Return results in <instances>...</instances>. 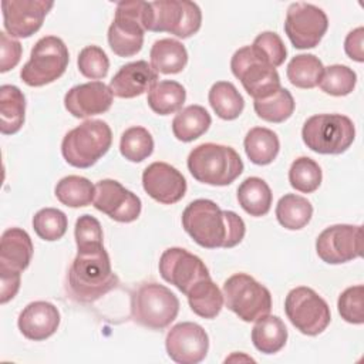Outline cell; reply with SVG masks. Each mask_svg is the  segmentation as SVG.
<instances>
[{
	"label": "cell",
	"mask_w": 364,
	"mask_h": 364,
	"mask_svg": "<svg viewBox=\"0 0 364 364\" xmlns=\"http://www.w3.org/2000/svg\"><path fill=\"white\" fill-rule=\"evenodd\" d=\"M158 82V73L145 60L122 65L109 81L112 94L118 98H135L149 91Z\"/></svg>",
	"instance_id": "obj_22"
},
{
	"label": "cell",
	"mask_w": 364,
	"mask_h": 364,
	"mask_svg": "<svg viewBox=\"0 0 364 364\" xmlns=\"http://www.w3.org/2000/svg\"><path fill=\"white\" fill-rule=\"evenodd\" d=\"M273 193L270 186L257 176L246 178L237 188V202L250 216L260 218L269 213Z\"/></svg>",
	"instance_id": "obj_26"
},
{
	"label": "cell",
	"mask_w": 364,
	"mask_h": 364,
	"mask_svg": "<svg viewBox=\"0 0 364 364\" xmlns=\"http://www.w3.org/2000/svg\"><path fill=\"white\" fill-rule=\"evenodd\" d=\"M186 100V91L182 84L173 80L158 81L149 91L146 102L149 108L159 115H169L179 111Z\"/></svg>",
	"instance_id": "obj_31"
},
{
	"label": "cell",
	"mask_w": 364,
	"mask_h": 364,
	"mask_svg": "<svg viewBox=\"0 0 364 364\" xmlns=\"http://www.w3.org/2000/svg\"><path fill=\"white\" fill-rule=\"evenodd\" d=\"M179 313V300L166 286L142 283L131 294V318L146 328L164 330Z\"/></svg>",
	"instance_id": "obj_5"
},
{
	"label": "cell",
	"mask_w": 364,
	"mask_h": 364,
	"mask_svg": "<svg viewBox=\"0 0 364 364\" xmlns=\"http://www.w3.org/2000/svg\"><path fill=\"white\" fill-rule=\"evenodd\" d=\"M33 250V242L26 230L20 228L4 230L0 240V269L21 273L28 267Z\"/></svg>",
	"instance_id": "obj_23"
},
{
	"label": "cell",
	"mask_w": 364,
	"mask_h": 364,
	"mask_svg": "<svg viewBox=\"0 0 364 364\" xmlns=\"http://www.w3.org/2000/svg\"><path fill=\"white\" fill-rule=\"evenodd\" d=\"M148 11V1L124 0L117 4L115 17L108 28V44L114 54L132 57L141 51Z\"/></svg>",
	"instance_id": "obj_7"
},
{
	"label": "cell",
	"mask_w": 364,
	"mask_h": 364,
	"mask_svg": "<svg viewBox=\"0 0 364 364\" xmlns=\"http://www.w3.org/2000/svg\"><path fill=\"white\" fill-rule=\"evenodd\" d=\"M121 155L131 162H142L154 152V138L144 127L125 129L119 141Z\"/></svg>",
	"instance_id": "obj_37"
},
{
	"label": "cell",
	"mask_w": 364,
	"mask_h": 364,
	"mask_svg": "<svg viewBox=\"0 0 364 364\" xmlns=\"http://www.w3.org/2000/svg\"><path fill=\"white\" fill-rule=\"evenodd\" d=\"M253 108L257 117L263 121L280 124L291 117L296 108V102L290 91L280 87L270 97L263 100H255Z\"/></svg>",
	"instance_id": "obj_36"
},
{
	"label": "cell",
	"mask_w": 364,
	"mask_h": 364,
	"mask_svg": "<svg viewBox=\"0 0 364 364\" xmlns=\"http://www.w3.org/2000/svg\"><path fill=\"white\" fill-rule=\"evenodd\" d=\"M92 203L95 209L121 223L136 220L142 209L141 199L115 179H102L95 183Z\"/></svg>",
	"instance_id": "obj_16"
},
{
	"label": "cell",
	"mask_w": 364,
	"mask_h": 364,
	"mask_svg": "<svg viewBox=\"0 0 364 364\" xmlns=\"http://www.w3.org/2000/svg\"><path fill=\"white\" fill-rule=\"evenodd\" d=\"M114 94L102 81H91L70 88L64 97L65 109L75 118H87L107 112Z\"/></svg>",
	"instance_id": "obj_20"
},
{
	"label": "cell",
	"mask_w": 364,
	"mask_h": 364,
	"mask_svg": "<svg viewBox=\"0 0 364 364\" xmlns=\"http://www.w3.org/2000/svg\"><path fill=\"white\" fill-rule=\"evenodd\" d=\"M74 236H75L77 249L104 245L101 223L98 222V219H95L91 215H81L77 219L75 228H74Z\"/></svg>",
	"instance_id": "obj_44"
},
{
	"label": "cell",
	"mask_w": 364,
	"mask_h": 364,
	"mask_svg": "<svg viewBox=\"0 0 364 364\" xmlns=\"http://www.w3.org/2000/svg\"><path fill=\"white\" fill-rule=\"evenodd\" d=\"M357 84V74L343 64H333L324 68L318 87L333 97H344L353 92Z\"/></svg>",
	"instance_id": "obj_39"
},
{
	"label": "cell",
	"mask_w": 364,
	"mask_h": 364,
	"mask_svg": "<svg viewBox=\"0 0 364 364\" xmlns=\"http://www.w3.org/2000/svg\"><path fill=\"white\" fill-rule=\"evenodd\" d=\"M313 216V206L307 198L286 193L282 196L276 205L277 222L289 230L303 229Z\"/></svg>",
	"instance_id": "obj_32"
},
{
	"label": "cell",
	"mask_w": 364,
	"mask_h": 364,
	"mask_svg": "<svg viewBox=\"0 0 364 364\" xmlns=\"http://www.w3.org/2000/svg\"><path fill=\"white\" fill-rule=\"evenodd\" d=\"M328 28V18L326 13L310 3H291L286 13L284 31L299 50L314 48L321 41Z\"/></svg>",
	"instance_id": "obj_13"
},
{
	"label": "cell",
	"mask_w": 364,
	"mask_h": 364,
	"mask_svg": "<svg viewBox=\"0 0 364 364\" xmlns=\"http://www.w3.org/2000/svg\"><path fill=\"white\" fill-rule=\"evenodd\" d=\"M165 348L171 360L179 364H198L209 350V337L202 326L192 321L175 324L166 334Z\"/></svg>",
	"instance_id": "obj_17"
},
{
	"label": "cell",
	"mask_w": 364,
	"mask_h": 364,
	"mask_svg": "<svg viewBox=\"0 0 364 364\" xmlns=\"http://www.w3.org/2000/svg\"><path fill=\"white\" fill-rule=\"evenodd\" d=\"M21 44L7 33H0V73L13 70L21 58Z\"/></svg>",
	"instance_id": "obj_45"
},
{
	"label": "cell",
	"mask_w": 364,
	"mask_h": 364,
	"mask_svg": "<svg viewBox=\"0 0 364 364\" xmlns=\"http://www.w3.org/2000/svg\"><path fill=\"white\" fill-rule=\"evenodd\" d=\"M363 40H364V28L363 27H357L354 30H351L346 40H344V51L346 54L357 61V63H363L364 61V50H363Z\"/></svg>",
	"instance_id": "obj_47"
},
{
	"label": "cell",
	"mask_w": 364,
	"mask_h": 364,
	"mask_svg": "<svg viewBox=\"0 0 364 364\" xmlns=\"http://www.w3.org/2000/svg\"><path fill=\"white\" fill-rule=\"evenodd\" d=\"M54 1L46 0H3V24L11 37L27 38L37 33Z\"/></svg>",
	"instance_id": "obj_18"
},
{
	"label": "cell",
	"mask_w": 364,
	"mask_h": 364,
	"mask_svg": "<svg viewBox=\"0 0 364 364\" xmlns=\"http://www.w3.org/2000/svg\"><path fill=\"white\" fill-rule=\"evenodd\" d=\"M20 333L33 341H43L51 337L60 326V311L50 301H31L17 320Z\"/></svg>",
	"instance_id": "obj_21"
},
{
	"label": "cell",
	"mask_w": 364,
	"mask_h": 364,
	"mask_svg": "<svg viewBox=\"0 0 364 364\" xmlns=\"http://www.w3.org/2000/svg\"><path fill=\"white\" fill-rule=\"evenodd\" d=\"M55 198L65 206L84 208L91 205L95 195V185L80 175H68L60 179L54 189Z\"/></svg>",
	"instance_id": "obj_34"
},
{
	"label": "cell",
	"mask_w": 364,
	"mask_h": 364,
	"mask_svg": "<svg viewBox=\"0 0 364 364\" xmlns=\"http://www.w3.org/2000/svg\"><path fill=\"white\" fill-rule=\"evenodd\" d=\"M186 297L191 310L203 318H215L223 307V293L210 277L198 282Z\"/></svg>",
	"instance_id": "obj_30"
},
{
	"label": "cell",
	"mask_w": 364,
	"mask_h": 364,
	"mask_svg": "<svg viewBox=\"0 0 364 364\" xmlns=\"http://www.w3.org/2000/svg\"><path fill=\"white\" fill-rule=\"evenodd\" d=\"M230 68L253 100L267 98L282 87L276 68L263 61L252 46H245L235 51L230 60Z\"/></svg>",
	"instance_id": "obj_11"
},
{
	"label": "cell",
	"mask_w": 364,
	"mask_h": 364,
	"mask_svg": "<svg viewBox=\"0 0 364 364\" xmlns=\"http://www.w3.org/2000/svg\"><path fill=\"white\" fill-rule=\"evenodd\" d=\"M188 169L200 183L226 186L243 172L239 154L228 145L206 142L195 146L188 155Z\"/></svg>",
	"instance_id": "obj_3"
},
{
	"label": "cell",
	"mask_w": 364,
	"mask_h": 364,
	"mask_svg": "<svg viewBox=\"0 0 364 364\" xmlns=\"http://www.w3.org/2000/svg\"><path fill=\"white\" fill-rule=\"evenodd\" d=\"M212 118L202 105H188L172 121V132L178 141L191 142L202 136L210 127Z\"/></svg>",
	"instance_id": "obj_28"
},
{
	"label": "cell",
	"mask_w": 364,
	"mask_h": 364,
	"mask_svg": "<svg viewBox=\"0 0 364 364\" xmlns=\"http://www.w3.org/2000/svg\"><path fill=\"white\" fill-rule=\"evenodd\" d=\"M68 61L67 46L60 37H41L31 48L30 58L20 71V78L28 87L47 85L65 73Z\"/></svg>",
	"instance_id": "obj_9"
},
{
	"label": "cell",
	"mask_w": 364,
	"mask_h": 364,
	"mask_svg": "<svg viewBox=\"0 0 364 364\" xmlns=\"http://www.w3.org/2000/svg\"><path fill=\"white\" fill-rule=\"evenodd\" d=\"M208 100L215 114L225 121L236 119L245 108L243 97L229 81L215 82L209 90Z\"/></svg>",
	"instance_id": "obj_33"
},
{
	"label": "cell",
	"mask_w": 364,
	"mask_h": 364,
	"mask_svg": "<svg viewBox=\"0 0 364 364\" xmlns=\"http://www.w3.org/2000/svg\"><path fill=\"white\" fill-rule=\"evenodd\" d=\"M144 191L156 202L173 205L186 193V179L166 162H152L142 172Z\"/></svg>",
	"instance_id": "obj_19"
},
{
	"label": "cell",
	"mask_w": 364,
	"mask_h": 364,
	"mask_svg": "<svg viewBox=\"0 0 364 364\" xmlns=\"http://www.w3.org/2000/svg\"><path fill=\"white\" fill-rule=\"evenodd\" d=\"M151 65L161 74H178L188 63L185 46L173 38L156 40L149 51Z\"/></svg>",
	"instance_id": "obj_25"
},
{
	"label": "cell",
	"mask_w": 364,
	"mask_h": 364,
	"mask_svg": "<svg viewBox=\"0 0 364 364\" xmlns=\"http://www.w3.org/2000/svg\"><path fill=\"white\" fill-rule=\"evenodd\" d=\"M26 98L16 85L0 87V131L3 135L18 132L24 124Z\"/></svg>",
	"instance_id": "obj_24"
},
{
	"label": "cell",
	"mask_w": 364,
	"mask_h": 364,
	"mask_svg": "<svg viewBox=\"0 0 364 364\" xmlns=\"http://www.w3.org/2000/svg\"><path fill=\"white\" fill-rule=\"evenodd\" d=\"M253 346L263 354H274L280 351L287 341V328L277 316H264L256 320L252 328Z\"/></svg>",
	"instance_id": "obj_27"
},
{
	"label": "cell",
	"mask_w": 364,
	"mask_h": 364,
	"mask_svg": "<svg viewBox=\"0 0 364 364\" xmlns=\"http://www.w3.org/2000/svg\"><path fill=\"white\" fill-rule=\"evenodd\" d=\"M119 284L111 267L104 245L77 249L68 274L65 290L78 303H94Z\"/></svg>",
	"instance_id": "obj_2"
},
{
	"label": "cell",
	"mask_w": 364,
	"mask_h": 364,
	"mask_svg": "<svg viewBox=\"0 0 364 364\" xmlns=\"http://www.w3.org/2000/svg\"><path fill=\"white\" fill-rule=\"evenodd\" d=\"M321 168L309 156H300L290 165L289 182L293 189L301 193H311L317 191L321 185Z\"/></svg>",
	"instance_id": "obj_38"
},
{
	"label": "cell",
	"mask_w": 364,
	"mask_h": 364,
	"mask_svg": "<svg viewBox=\"0 0 364 364\" xmlns=\"http://www.w3.org/2000/svg\"><path fill=\"white\" fill-rule=\"evenodd\" d=\"M337 309L341 318L350 324L364 323V286L347 287L337 300Z\"/></svg>",
	"instance_id": "obj_42"
},
{
	"label": "cell",
	"mask_w": 364,
	"mask_h": 364,
	"mask_svg": "<svg viewBox=\"0 0 364 364\" xmlns=\"http://www.w3.org/2000/svg\"><path fill=\"white\" fill-rule=\"evenodd\" d=\"M182 226L205 249L235 247L246 233V225L237 213L220 209L210 199L192 200L182 213Z\"/></svg>",
	"instance_id": "obj_1"
},
{
	"label": "cell",
	"mask_w": 364,
	"mask_h": 364,
	"mask_svg": "<svg viewBox=\"0 0 364 364\" xmlns=\"http://www.w3.org/2000/svg\"><path fill=\"white\" fill-rule=\"evenodd\" d=\"M68 220L63 210L55 208L40 209L33 216V229L37 236L47 242L61 239L67 232Z\"/></svg>",
	"instance_id": "obj_40"
},
{
	"label": "cell",
	"mask_w": 364,
	"mask_h": 364,
	"mask_svg": "<svg viewBox=\"0 0 364 364\" xmlns=\"http://www.w3.org/2000/svg\"><path fill=\"white\" fill-rule=\"evenodd\" d=\"M223 303L243 321H256L272 310V294L267 287L246 273H236L223 283Z\"/></svg>",
	"instance_id": "obj_8"
},
{
	"label": "cell",
	"mask_w": 364,
	"mask_h": 364,
	"mask_svg": "<svg viewBox=\"0 0 364 364\" xmlns=\"http://www.w3.org/2000/svg\"><path fill=\"white\" fill-rule=\"evenodd\" d=\"M202 26L199 6L189 0H156L149 1L146 30L169 33L179 38H189Z\"/></svg>",
	"instance_id": "obj_10"
},
{
	"label": "cell",
	"mask_w": 364,
	"mask_h": 364,
	"mask_svg": "<svg viewBox=\"0 0 364 364\" xmlns=\"http://www.w3.org/2000/svg\"><path fill=\"white\" fill-rule=\"evenodd\" d=\"M317 256L328 264H341L363 253V228L360 225H333L316 239Z\"/></svg>",
	"instance_id": "obj_14"
},
{
	"label": "cell",
	"mask_w": 364,
	"mask_h": 364,
	"mask_svg": "<svg viewBox=\"0 0 364 364\" xmlns=\"http://www.w3.org/2000/svg\"><path fill=\"white\" fill-rule=\"evenodd\" d=\"M284 311L290 323L306 336L321 334L331 321L327 301L306 286L294 287L287 293Z\"/></svg>",
	"instance_id": "obj_12"
},
{
	"label": "cell",
	"mask_w": 364,
	"mask_h": 364,
	"mask_svg": "<svg viewBox=\"0 0 364 364\" xmlns=\"http://www.w3.org/2000/svg\"><path fill=\"white\" fill-rule=\"evenodd\" d=\"M158 267L162 279L185 296L198 282L210 277L202 259L182 247H168L164 250Z\"/></svg>",
	"instance_id": "obj_15"
},
{
	"label": "cell",
	"mask_w": 364,
	"mask_h": 364,
	"mask_svg": "<svg viewBox=\"0 0 364 364\" xmlns=\"http://www.w3.org/2000/svg\"><path fill=\"white\" fill-rule=\"evenodd\" d=\"M243 146L250 162L255 165H269L276 159L280 142L276 132L272 129L255 127L246 134Z\"/></svg>",
	"instance_id": "obj_29"
},
{
	"label": "cell",
	"mask_w": 364,
	"mask_h": 364,
	"mask_svg": "<svg viewBox=\"0 0 364 364\" xmlns=\"http://www.w3.org/2000/svg\"><path fill=\"white\" fill-rule=\"evenodd\" d=\"M252 48L255 53L272 67H279L284 63L287 50L279 34L274 31H263L255 38Z\"/></svg>",
	"instance_id": "obj_41"
},
{
	"label": "cell",
	"mask_w": 364,
	"mask_h": 364,
	"mask_svg": "<svg viewBox=\"0 0 364 364\" xmlns=\"http://www.w3.org/2000/svg\"><path fill=\"white\" fill-rule=\"evenodd\" d=\"M301 138L313 152L338 155L354 142L355 127L348 117L341 114H316L306 119Z\"/></svg>",
	"instance_id": "obj_6"
},
{
	"label": "cell",
	"mask_w": 364,
	"mask_h": 364,
	"mask_svg": "<svg viewBox=\"0 0 364 364\" xmlns=\"http://www.w3.org/2000/svg\"><path fill=\"white\" fill-rule=\"evenodd\" d=\"M21 273L0 269V303L6 304L17 294L20 289Z\"/></svg>",
	"instance_id": "obj_46"
},
{
	"label": "cell",
	"mask_w": 364,
	"mask_h": 364,
	"mask_svg": "<svg viewBox=\"0 0 364 364\" xmlns=\"http://www.w3.org/2000/svg\"><path fill=\"white\" fill-rule=\"evenodd\" d=\"M111 144L109 125L102 119H87L64 135L61 154L68 165L85 169L104 156Z\"/></svg>",
	"instance_id": "obj_4"
},
{
	"label": "cell",
	"mask_w": 364,
	"mask_h": 364,
	"mask_svg": "<svg viewBox=\"0 0 364 364\" xmlns=\"http://www.w3.org/2000/svg\"><path fill=\"white\" fill-rule=\"evenodd\" d=\"M80 73L91 80H101L107 77L109 70V60L105 51L98 46H87L78 54Z\"/></svg>",
	"instance_id": "obj_43"
},
{
	"label": "cell",
	"mask_w": 364,
	"mask_h": 364,
	"mask_svg": "<svg viewBox=\"0 0 364 364\" xmlns=\"http://www.w3.org/2000/svg\"><path fill=\"white\" fill-rule=\"evenodd\" d=\"M323 71L324 67L318 57L314 54H299L287 64L286 74L294 87L310 90L318 85Z\"/></svg>",
	"instance_id": "obj_35"
}]
</instances>
